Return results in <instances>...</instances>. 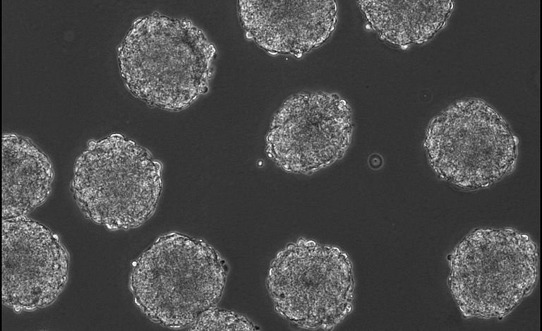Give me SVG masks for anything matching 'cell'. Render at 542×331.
Listing matches in <instances>:
<instances>
[{
    "label": "cell",
    "mask_w": 542,
    "mask_h": 331,
    "mask_svg": "<svg viewBox=\"0 0 542 331\" xmlns=\"http://www.w3.org/2000/svg\"><path fill=\"white\" fill-rule=\"evenodd\" d=\"M217 51L186 19L152 13L132 24L119 49L121 77L147 105L183 110L207 92Z\"/></svg>",
    "instance_id": "cell-1"
},
{
    "label": "cell",
    "mask_w": 542,
    "mask_h": 331,
    "mask_svg": "<svg viewBox=\"0 0 542 331\" xmlns=\"http://www.w3.org/2000/svg\"><path fill=\"white\" fill-rule=\"evenodd\" d=\"M226 281L224 261L213 246L172 231L157 237L133 261L129 287L150 320L179 329L217 306Z\"/></svg>",
    "instance_id": "cell-2"
},
{
    "label": "cell",
    "mask_w": 542,
    "mask_h": 331,
    "mask_svg": "<svg viewBox=\"0 0 542 331\" xmlns=\"http://www.w3.org/2000/svg\"><path fill=\"white\" fill-rule=\"evenodd\" d=\"M162 164L121 134L90 140L78 157L71 190L84 215L110 230L140 227L154 214L162 191Z\"/></svg>",
    "instance_id": "cell-3"
},
{
    "label": "cell",
    "mask_w": 542,
    "mask_h": 331,
    "mask_svg": "<svg viewBox=\"0 0 542 331\" xmlns=\"http://www.w3.org/2000/svg\"><path fill=\"white\" fill-rule=\"evenodd\" d=\"M531 238L512 229H478L451 255L449 287L466 317L502 318L529 295L538 277Z\"/></svg>",
    "instance_id": "cell-4"
},
{
    "label": "cell",
    "mask_w": 542,
    "mask_h": 331,
    "mask_svg": "<svg viewBox=\"0 0 542 331\" xmlns=\"http://www.w3.org/2000/svg\"><path fill=\"white\" fill-rule=\"evenodd\" d=\"M424 147L438 176L466 191L502 179L517 157V139L505 119L478 99L457 101L435 117Z\"/></svg>",
    "instance_id": "cell-5"
},
{
    "label": "cell",
    "mask_w": 542,
    "mask_h": 331,
    "mask_svg": "<svg viewBox=\"0 0 542 331\" xmlns=\"http://www.w3.org/2000/svg\"><path fill=\"white\" fill-rule=\"evenodd\" d=\"M354 286L343 251L306 239L280 251L267 277L277 313L306 329L331 330L342 321L351 312Z\"/></svg>",
    "instance_id": "cell-6"
},
{
    "label": "cell",
    "mask_w": 542,
    "mask_h": 331,
    "mask_svg": "<svg viewBox=\"0 0 542 331\" xmlns=\"http://www.w3.org/2000/svg\"><path fill=\"white\" fill-rule=\"evenodd\" d=\"M349 103L335 93L302 92L290 96L274 114L266 152L282 169L312 174L340 160L353 132Z\"/></svg>",
    "instance_id": "cell-7"
},
{
    "label": "cell",
    "mask_w": 542,
    "mask_h": 331,
    "mask_svg": "<svg viewBox=\"0 0 542 331\" xmlns=\"http://www.w3.org/2000/svg\"><path fill=\"white\" fill-rule=\"evenodd\" d=\"M69 255L59 236L25 217L2 219V302L16 312L53 303L66 287Z\"/></svg>",
    "instance_id": "cell-8"
},
{
    "label": "cell",
    "mask_w": 542,
    "mask_h": 331,
    "mask_svg": "<svg viewBox=\"0 0 542 331\" xmlns=\"http://www.w3.org/2000/svg\"><path fill=\"white\" fill-rule=\"evenodd\" d=\"M239 21L265 51L300 57L323 44L337 21L334 0H241Z\"/></svg>",
    "instance_id": "cell-9"
},
{
    "label": "cell",
    "mask_w": 542,
    "mask_h": 331,
    "mask_svg": "<svg viewBox=\"0 0 542 331\" xmlns=\"http://www.w3.org/2000/svg\"><path fill=\"white\" fill-rule=\"evenodd\" d=\"M54 178L48 156L29 138L2 136V219L27 216L49 198Z\"/></svg>",
    "instance_id": "cell-10"
},
{
    "label": "cell",
    "mask_w": 542,
    "mask_h": 331,
    "mask_svg": "<svg viewBox=\"0 0 542 331\" xmlns=\"http://www.w3.org/2000/svg\"><path fill=\"white\" fill-rule=\"evenodd\" d=\"M359 6L369 25L397 46L421 44L444 26L452 10L446 0H361Z\"/></svg>",
    "instance_id": "cell-11"
},
{
    "label": "cell",
    "mask_w": 542,
    "mask_h": 331,
    "mask_svg": "<svg viewBox=\"0 0 542 331\" xmlns=\"http://www.w3.org/2000/svg\"><path fill=\"white\" fill-rule=\"evenodd\" d=\"M257 327L248 318L216 306L203 312L188 327L191 331H252Z\"/></svg>",
    "instance_id": "cell-12"
}]
</instances>
